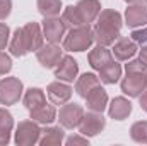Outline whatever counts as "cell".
Masks as SVG:
<instances>
[{
	"label": "cell",
	"instance_id": "1",
	"mask_svg": "<svg viewBox=\"0 0 147 146\" xmlns=\"http://www.w3.org/2000/svg\"><path fill=\"white\" fill-rule=\"evenodd\" d=\"M43 40L41 26L38 23H28L14 31V36L9 41V50L14 57H24L29 52H36L43 45Z\"/></svg>",
	"mask_w": 147,
	"mask_h": 146
},
{
	"label": "cell",
	"instance_id": "2",
	"mask_svg": "<svg viewBox=\"0 0 147 146\" xmlns=\"http://www.w3.org/2000/svg\"><path fill=\"white\" fill-rule=\"evenodd\" d=\"M96 26L92 28L94 41L98 45L110 46L120 38V29L123 26L121 14L113 9H103L96 19Z\"/></svg>",
	"mask_w": 147,
	"mask_h": 146
},
{
	"label": "cell",
	"instance_id": "3",
	"mask_svg": "<svg viewBox=\"0 0 147 146\" xmlns=\"http://www.w3.org/2000/svg\"><path fill=\"white\" fill-rule=\"evenodd\" d=\"M94 43V33L91 24L74 28L69 31V35L63 38V50L67 52H84L89 50L91 45Z\"/></svg>",
	"mask_w": 147,
	"mask_h": 146
},
{
	"label": "cell",
	"instance_id": "4",
	"mask_svg": "<svg viewBox=\"0 0 147 146\" xmlns=\"http://www.w3.org/2000/svg\"><path fill=\"white\" fill-rule=\"evenodd\" d=\"M41 131L43 129L39 127V124L34 122L33 119L31 120H22L16 127L14 141H16V145H19V146H33L36 143H39Z\"/></svg>",
	"mask_w": 147,
	"mask_h": 146
},
{
	"label": "cell",
	"instance_id": "5",
	"mask_svg": "<svg viewBox=\"0 0 147 146\" xmlns=\"http://www.w3.org/2000/svg\"><path fill=\"white\" fill-rule=\"evenodd\" d=\"M24 86L19 77H3L0 81V105H16L22 96Z\"/></svg>",
	"mask_w": 147,
	"mask_h": 146
},
{
	"label": "cell",
	"instance_id": "6",
	"mask_svg": "<svg viewBox=\"0 0 147 146\" xmlns=\"http://www.w3.org/2000/svg\"><path fill=\"white\" fill-rule=\"evenodd\" d=\"M105 127H106V119L103 117V113L89 110L87 113H84L79 124V132L86 138H92V136H98Z\"/></svg>",
	"mask_w": 147,
	"mask_h": 146
},
{
	"label": "cell",
	"instance_id": "7",
	"mask_svg": "<svg viewBox=\"0 0 147 146\" xmlns=\"http://www.w3.org/2000/svg\"><path fill=\"white\" fill-rule=\"evenodd\" d=\"M84 117V108L79 103H65L58 112V120L63 129H75L79 127L80 120Z\"/></svg>",
	"mask_w": 147,
	"mask_h": 146
},
{
	"label": "cell",
	"instance_id": "8",
	"mask_svg": "<svg viewBox=\"0 0 147 146\" xmlns=\"http://www.w3.org/2000/svg\"><path fill=\"white\" fill-rule=\"evenodd\" d=\"M62 48L57 43H43L36 50V59L38 62L45 67V69H55L57 64L62 60Z\"/></svg>",
	"mask_w": 147,
	"mask_h": 146
},
{
	"label": "cell",
	"instance_id": "9",
	"mask_svg": "<svg viewBox=\"0 0 147 146\" xmlns=\"http://www.w3.org/2000/svg\"><path fill=\"white\" fill-rule=\"evenodd\" d=\"M43 36L46 38L48 43H60L65 38L67 26L63 24L62 17H45L43 21Z\"/></svg>",
	"mask_w": 147,
	"mask_h": 146
},
{
	"label": "cell",
	"instance_id": "10",
	"mask_svg": "<svg viewBox=\"0 0 147 146\" xmlns=\"http://www.w3.org/2000/svg\"><path fill=\"white\" fill-rule=\"evenodd\" d=\"M120 86H121V91L130 98L140 96V93L146 89V72H127Z\"/></svg>",
	"mask_w": 147,
	"mask_h": 146
},
{
	"label": "cell",
	"instance_id": "11",
	"mask_svg": "<svg viewBox=\"0 0 147 146\" xmlns=\"http://www.w3.org/2000/svg\"><path fill=\"white\" fill-rule=\"evenodd\" d=\"M46 96L53 105H65L72 96V88L65 81H53L46 88Z\"/></svg>",
	"mask_w": 147,
	"mask_h": 146
},
{
	"label": "cell",
	"instance_id": "12",
	"mask_svg": "<svg viewBox=\"0 0 147 146\" xmlns=\"http://www.w3.org/2000/svg\"><path fill=\"white\" fill-rule=\"evenodd\" d=\"M77 74H79V64L70 55H63L62 60L55 67V77H58L60 81H65V83H72L77 77Z\"/></svg>",
	"mask_w": 147,
	"mask_h": 146
},
{
	"label": "cell",
	"instance_id": "13",
	"mask_svg": "<svg viewBox=\"0 0 147 146\" xmlns=\"http://www.w3.org/2000/svg\"><path fill=\"white\" fill-rule=\"evenodd\" d=\"M75 9H77V14L82 21V24H91L98 19V16L101 12V3H99V0H79Z\"/></svg>",
	"mask_w": 147,
	"mask_h": 146
},
{
	"label": "cell",
	"instance_id": "14",
	"mask_svg": "<svg viewBox=\"0 0 147 146\" xmlns=\"http://www.w3.org/2000/svg\"><path fill=\"white\" fill-rule=\"evenodd\" d=\"M125 23L128 28H142L147 24V5L142 3H132L125 10Z\"/></svg>",
	"mask_w": 147,
	"mask_h": 146
},
{
	"label": "cell",
	"instance_id": "15",
	"mask_svg": "<svg viewBox=\"0 0 147 146\" xmlns=\"http://www.w3.org/2000/svg\"><path fill=\"white\" fill-rule=\"evenodd\" d=\"M111 53L115 55L116 60H130L135 53H137V43L132 40V38H118L115 43H113V48H111Z\"/></svg>",
	"mask_w": 147,
	"mask_h": 146
},
{
	"label": "cell",
	"instance_id": "16",
	"mask_svg": "<svg viewBox=\"0 0 147 146\" xmlns=\"http://www.w3.org/2000/svg\"><path fill=\"white\" fill-rule=\"evenodd\" d=\"M84 100H86V105L91 112H101L103 113L105 108L108 107V93L105 91V88H101V84L96 86L94 89H91Z\"/></svg>",
	"mask_w": 147,
	"mask_h": 146
},
{
	"label": "cell",
	"instance_id": "17",
	"mask_svg": "<svg viewBox=\"0 0 147 146\" xmlns=\"http://www.w3.org/2000/svg\"><path fill=\"white\" fill-rule=\"evenodd\" d=\"M132 113V103L125 96H116L108 105V115L113 120H125Z\"/></svg>",
	"mask_w": 147,
	"mask_h": 146
},
{
	"label": "cell",
	"instance_id": "18",
	"mask_svg": "<svg viewBox=\"0 0 147 146\" xmlns=\"http://www.w3.org/2000/svg\"><path fill=\"white\" fill-rule=\"evenodd\" d=\"M87 60H89V65L94 71H99L101 67H105L108 62L113 60V53H111V50H108L105 45H98V46H94L89 52Z\"/></svg>",
	"mask_w": 147,
	"mask_h": 146
},
{
	"label": "cell",
	"instance_id": "19",
	"mask_svg": "<svg viewBox=\"0 0 147 146\" xmlns=\"http://www.w3.org/2000/svg\"><path fill=\"white\" fill-rule=\"evenodd\" d=\"M63 141H65V132H63V127H60V126L45 127L41 131V138H39L41 146H57L62 145Z\"/></svg>",
	"mask_w": 147,
	"mask_h": 146
},
{
	"label": "cell",
	"instance_id": "20",
	"mask_svg": "<svg viewBox=\"0 0 147 146\" xmlns=\"http://www.w3.org/2000/svg\"><path fill=\"white\" fill-rule=\"evenodd\" d=\"M29 119H33L34 122H38L39 126L43 124V126H46V124H51L55 119H57V108H55V105L51 103H45V105H41V107H38V108L31 110L29 112Z\"/></svg>",
	"mask_w": 147,
	"mask_h": 146
},
{
	"label": "cell",
	"instance_id": "21",
	"mask_svg": "<svg viewBox=\"0 0 147 146\" xmlns=\"http://www.w3.org/2000/svg\"><path fill=\"white\" fill-rule=\"evenodd\" d=\"M99 84H101L99 76H96V74H92V72H86L77 79V83H75V91H77L79 96L86 98V96L89 95V91L94 89V88L99 86Z\"/></svg>",
	"mask_w": 147,
	"mask_h": 146
},
{
	"label": "cell",
	"instance_id": "22",
	"mask_svg": "<svg viewBox=\"0 0 147 146\" xmlns=\"http://www.w3.org/2000/svg\"><path fill=\"white\" fill-rule=\"evenodd\" d=\"M14 129V117L9 110L0 108V146L10 143V132Z\"/></svg>",
	"mask_w": 147,
	"mask_h": 146
},
{
	"label": "cell",
	"instance_id": "23",
	"mask_svg": "<svg viewBox=\"0 0 147 146\" xmlns=\"http://www.w3.org/2000/svg\"><path fill=\"white\" fill-rule=\"evenodd\" d=\"M22 102H24V107L31 112V110H34V108H38V107H41V105L46 103V95L39 88H29L24 93Z\"/></svg>",
	"mask_w": 147,
	"mask_h": 146
},
{
	"label": "cell",
	"instance_id": "24",
	"mask_svg": "<svg viewBox=\"0 0 147 146\" xmlns=\"http://www.w3.org/2000/svg\"><path fill=\"white\" fill-rule=\"evenodd\" d=\"M120 77H121V65L115 60L108 62L105 67L99 69V79L105 84H115V83H118Z\"/></svg>",
	"mask_w": 147,
	"mask_h": 146
},
{
	"label": "cell",
	"instance_id": "25",
	"mask_svg": "<svg viewBox=\"0 0 147 146\" xmlns=\"http://www.w3.org/2000/svg\"><path fill=\"white\" fill-rule=\"evenodd\" d=\"M36 5L43 17H55L62 10V0H38Z\"/></svg>",
	"mask_w": 147,
	"mask_h": 146
},
{
	"label": "cell",
	"instance_id": "26",
	"mask_svg": "<svg viewBox=\"0 0 147 146\" xmlns=\"http://www.w3.org/2000/svg\"><path fill=\"white\" fill-rule=\"evenodd\" d=\"M62 21H63V24L67 26V28H80V26H87V24H82V21H80V17H79V14H77V9H75V5H69V7H65L63 9V12H62Z\"/></svg>",
	"mask_w": 147,
	"mask_h": 146
},
{
	"label": "cell",
	"instance_id": "27",
	"mask_svg": "<svg viewBox=\"0 0 147 146\" xmlns=\"http://www.w3.org/2000/svg\"><path fill=\"white\" fill-rule=\"evenodd\" d=\"M130 138L135 143L147 145V120H137L130 127Z\"/></svg>",
	"mask_w": 147,
	"mask_h": 146
},
{
	"label": "cell",
	"instance_id": "28",
	"mask_svg": "<svg viewBox=\"0 0 147 146\" xmlns=\"http://www.w3.org/2000/svg\"><path fill=\"white\" fill-rule=\"evenodd\" d=\"M10 69H12V60H10V57H9L7 53L0 52V76L9 74Z\"/></svg>",
	"mask_w": 147,
	"mask_h": 146
},
{
	"label": "cell",
	"instance_id": "29",
	"mask_svg": "<svg viewBox=\"0 0 147 146\" xmlns=\"http://www.w3.org/2000/svg\"><path fill=\"white\" fill-rule=\"evenodd\" d=\"M132 40L137 43V45H147V28H137V29H134L132 31Z\"/></svg>",
	"mask_w": 147,
	"mask_h": 146
},
{
	"label": "cell",
	"instance_id": "30",
	"mask_svg": "<svg viewBox=\"0 0 147 146\" xmlns=\"http://www.w3.org/2000/svg\"><path fill=\"white\" fill-rule=\"evenodd\" d=\"M147 67L142 64V60L140 59H137V60H130L127 65H125V72H146Z\"/></svg>",
	"mask_w": 147,
	"mask_h": 146
},
{
	"label": "cell",
	"instance_id": "31",
	"mask_svg": "<svg viewBox=\"0 0 147 146\" xmlns=\"http://www.w3.org/2000/svg\"><path fill=\"white\" fill-rule=\"evenodd\" d=\"M9 36H10V29L5 23H0V52L5 50V46L9 45Z\"/></svg>",
	"mask_w": 147,
	"mask_h": 146
},
{
	"label": "cell",
	"instance_id": "32",
	"mask_svg": "<svg viewBox=\"0 0 147 146\" xmlns=\"http://www.w3.org/2000/svg\"><path fill=\"white\" fill-rule=\"evenodd\" d=\"M67 146H74V145H89V138H86V136H82V134H74V136H69V138H65V141H63Z\"/></svg>",
	"mask_w": 147,
	"mask_h": 146
},
{
	"label": "cell",
	"instance_id": "33",
	"mask_svg": "<svg viewBox=\"0 0 147 146\" xmlns=\"http://www.w3.org/2000/svg\"><path fill=\"white\" fill-rule=\"evenodd\" d=\"M12 10V0H0V21L7 19Z\"/></svg>",
	"mask_w": 147,
	"mask_h": 146
},
{
	"label": "cell",
	"instance_id": "34",
	"mask_svg": "<svg viewBox=\"0 0 147 146\" xmlns=\"http://www.w3.org/2000/svg\"><path fill=\"white\" fill-rule=\"evenodd\" d=\"M139 103H140V108L147 112V89H144L142 93H140V96H139Z\"/></svg>",
	"mask_w": 147,
	"mask_h": 146
},
{
	"label": "cell",
	"instance_id": "35",
	"mask_svg": "<svg viewBox=\"0 0 147 146\" xmlns=\"http://www.w3.org/2000/svg\"><path fill=\"white\" fill-rule=\"evenodd\" d=\"M139 59L142 60V64L147 67V45H142V50H139Z\"/></svg>",
	"mask_w": 147,
	"mask_h": 146
},
{
	"label": "cell",
	"instance_id": "36",
	"mask_svg": "<svg viewBox=\"0 0 147 146\" xmlns=\"http://www.w3.org/2000/svg\"><path fill=\"white\" fill-rule=\"evenodd\" d=\"M125 2H127V3H140L142 0H125Z\"/></svg>",
	"mask_w": 147,
	"mask_h": 146
},
{
	"label": "cell",
	"instance_id": "37",
	"mask_svg": "<svg viewBox=\"0 0 147 146\" xmlns=\"http://www.w3.org/2000/svg\"><path fill=\"white\" fill-rule=\"evenodd\" d=\"M146 89H147V71H146Z\"/></svg>",
	"mask_w": 147,
	"mask_h": 146
},
{
	"label": "cell",
	"instance_id": "38",
	"mask_svg": "<svg viewBox=\"0 0 147 146\" xmlns=\"http://www.w3.org/2000/svg\"><path fill=\"white\" fill-rule=\"evenodd\" d=\"M144 2H146V5H147V0H144Z\"/></svg>",
	"mask_w": 147,
	"mask_h": 146
}]
</instances>
